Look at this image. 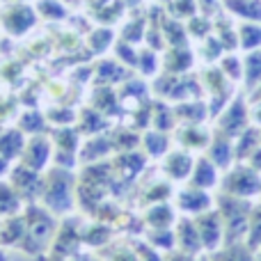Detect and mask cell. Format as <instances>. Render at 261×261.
Here are the masks:
<instances>
[{
	"label": "cell",
	"mask_w": 261,
	"mask_h": 261,
	"mask_svg": "<svg viewBox=\"0 0 261 261\" xmlns=\"http://www.w3.org/2000/svg\"><path fill=\"white\" fill-rule=\"evenodd\" d=\"M23 218H25V236H23L18 248L25 254H30V257L48 252L50 243H53V236L60 227L58 216L35 202V204H25Z\"/></svg>",
	"instance_id": "1"
},
{
	"label": "cell",
	"mask_w": 261,
	"mask_h": 261,
	"mask_svg": "<svg viewBox=\"0 0 261 261\" xmlns=\"http://www.w3.org/2000/svg\"><path fill=\"white\" fill-rule=\"evenodd\" d=\"M76 174L71 170L53 165L44 172V186H41V206H46L55 216H69L76 202Z\"/></svg>",
	"instance_id": "2"
},
{
	"label": "cell",
	"mask_w": 261,
	"mask_h": 261,
	"mask_svg": "<svg viewBox=\"0 0 261 261\" xmlns=\"http://www.w3.org/2000/svg\"><path fill=\"white\" fill-rule=\"evenodd\" d=\"M83 250V227L78 220L73 218H64L60 222L58 231L53 236V243H50L48 252L55 254L60 259H73L78 252Z\"/></svg>",
	"instance_id": "3"
},
{
	"label": "cell",
	"mask_w": 261,
	"mask_h": 261,
	"mask_svg": "<svg viewBox=\"0 0 261 261\" xmlns=\"http://www.w3.org/2000/svg\"><path fill=\"white\" fill-rule=\"evenodd\" d=\"M9 186L16 190L23 204H35L41 197V186H44V174L35 170H28L23 165H14L9 170Z\"/></svg>",
	"instance_id": "4"
},
{
	"label": "cell",
	"mask_w": 261,
	"mask_h": 261,
	"mask_svg": "<svg viewBox=\"0 0 261 261\" xmlns=\"http://www.w3.org/2000/svg\"><path fill=\"white\" fill-rule=\"evenodd\" d=\"M220 208L227 222V239L236 241L241 236H245V231H248V216H250V206L245 204V199L225 193L220 195Z\"/></svg>",
	"instance_id": "5"
},
{
	"label": "cell",
	"mask_w": 261,
	"mask_h": 261,
	"mask_svg": "<svg viewBox=\"0 0 261 261\" xmlns=\"http://www.w3.org/2000/svg\"><path fill=\"white\" fill-rule=\"evenodd\" d=\"M222 188H225L227 195H234V197L241 199H248L254 197V195L261 193V179H259V172H254L252 167H234L229 174L225 176L222 181Z\"/></svg>",
	"instance_id": "6"
},
{
	"label": "cell",
	"mask_w": 261,
	"mask_h": 261,
	"mask_svg": "<svg viewBox=\"0 0 261 261\" xmlns=\"http://www.w3.org/2000/svg\"><path fill=\"white\" fill-rule=\"evenodd\" d=\"M53 161V142L46 135H32L30 140H25L21 156H18V165L28 167L35 172H44L48 167V163Z\"/></svg>",
	"instance_id": "7"
},
{
	"label": "cell",
	"mask_w": 261,
	"mask_h": 261,
	"mask_svg": "<svg viewBox=\"0 0 261 261\" xmlns=\"http://www.w3.org/2000/svg\"><path fill=\"white\" fill-rule=\"evenodd\" d=\"M50 142H53V165L71 170L78 151V130L62 126L50 135Z\"/></svg>",
	"instance_id": "8"
},
{
	"label": "cell",
	"mask_w": 261,
	"mask_h": 261,
	"mask_svg": "<svg viewBox=\"0 0 261 261\" xmlns=\"http://www.w3.org/2000/svg\"><path fill=\"white\" fill-rule=\"evenodd\" d=\"M248 119H250V113L245 108L243 96H236L231 101V106L218 119V133L227 135V138H239L241 133L248 130Z\"/></svg>",
	"instance_id": "9"
},
{
	"label": "cell",
	"mask_w": 261,
	"mask_h": 261,
	"mask_svg": "<svg viewBox=\"0 0 261 261\" xmlns=\"http://www.w3.org/2000/svg\"><path fill=\"white\" fill-rule=\"evenodd\" d=\"M199 231V239H202V245L206 250H216L222 241V222H220V213L218 211H204L197 216L195 220Z\"/></svg>",
	"instance_id": "10"
},
{
	"label": "cell",
	"mask_w": 261,
	"mask_h": 261,
	"mask_svg": "<svg viewBox=\"0 0 261 261\" xmlns=\"http://www.w3.org/2000/svg\"><path fill=\"white\" fill-rule=\"evenodd\" d=\"M3 25L12 35H23L35 25V12L28 5H9L7 9H3Z\"/></svg>",
	"instance_id": "11"
},
{
	"label": "cell",
	"mask_w": 261,
	"mask_h": 261,
	"mask_svg": "<svg viewBox=\"0 0 261 261\" xmlns=\"http://www.w3.org/2000/svg\"><path fill=\"white\" fill-rule=\"evenodd\" d=\"M25 236V218L23 213H14L0 220V248H18Z\"/></svg>",
	"instance_id": "12"
},
{
	"label": "cell",
	"mask_w": 261,
	"mask_h": 261,
	"mask_svg": "<svg viewBox=\"0 0 261 261\" xmlns=\"http://www.w3.org/2000/svg\"><path fill=\"white\" fill-rule=\"evenodd\" d=\"M176 206L186 213L199 216V213H204V211L211 208V197L206 195V190L190 186V188H184L179 195H176Z\"/></svg>",
	"instance_id": "13"
},
{
	"label": "cell",
	"mask_w": 261,
	"mask_h": 261,
	"mask_svg": "<svg viewBox=\"0 0 261 261\" xmlns=\"http://www.w3.org/2000/svg\"><path fill=\"white\" fill-rule=\"evenodd\" d=\"M176 243H179L181 252L190 254V257H195V254L199 252V250L204 248L202 245V239H199V231H197V225H195V220H188V218H181L179 225H176Z\"/></svg>",
	"instance_id": "14"
},
{
	"label": "cell",
	"mask_w": 261,
	"mask_h": 261,
	"mask_svg": "<svg viewBox=\"0 0 261 261\" xmlns=\"http://www.w3.org/2000/svg\"><path fill=\"white\" fill-rule=\"evenodd\" d=\"M193 167H195V161L188 151H172L165 158V172L174 181H186L193 174Z\"/></svg>",
	"instance_id": "15"
},
{
	"label": "cell",
	"mask_w": 261,
	"mask_h": 261,
	"mask_svg": "<svg viewBox=\"0 0 261 261\" xmlns=\"http://www.w3.org/2000/svg\"><path fill=\"white\" fill-rule=\"evenodd\" d=\"M229 140L231 138H227V135H222V133H216V138L211 140L208 158H211L213 165L220 167V170H227V167L231 165V161H234V156H236V151H234V147H231Z\"/></svg>",
	"instance_id": "16"
},
{
	"label": "cell",
	"mask_w": 261,
	"mask_h": 261,
	"mask_svg": "<svg viewBox=\"0 0 261 261\" xmlns=\"http://www.w3.org/2000/svg\"><path fill=\"white\" fill-rule=\"evenodd\" d=\"M110 151H113V142H110L108 135H94L81 149V156L78 158H81V163H90L92 165V163H101Z\"/></svg>",
	"instance_id": "17"
},
{
	"label": "cell",
	"mask_w": 261,
	"mask_h": 261,
	"mask_svg": "<svg viewBox=\"0 0 261 261\" xmlns=\"http://www.w3.org/2000/svg\"><path fill=\"white\" fill-rule=\"evenodd\" d=\"M144 167V158L140 156V153H135V151H122L117 158H115V163H113V174H119L122 179H135L138 176V172Z\"/></svg>",
	"instance_id": "18"
},
{
	"label": "cell",
	"mask_w": 261,
	"mask_h": 261,
	"mask_svg": "<svg viewBox=\"0 0 261 261\" xmlns=\"http://www.w3.org/2000/svg\"><path fill=\"white\" fill-rule=\"evenodd\" d=\"M23 147H25V135L21 128H9L0 133V156H5L7 161H18Z\"/></svg>",
	"instance_id": "19"
},
{
	"label": "cell",
	"mask_w": 261,
	"mask_h": 261,
	"mask_svg": "<svg viewBox=\"0 0 261 261\" xmlns=\"http://www.w3.org/2000/svg\"><path fill=\"white\" fill-rule=\"evenodd\" d=\"M193 186L195 188H202V190H208L218 184V167L213 165L211 158H199L193 167Z\"/></svg>",
	"instance_id": "20"
},
{
	"label": "cell",
	"mask_w": 261,
	"mask_h": 261,
	"mask_svg": "<svg viewBox=\"0 0 261 261\" xmlns=\"http://www.w3.org/2000/svg\"><path fill=\"white\" fill-rule=\"evenodd\" d=\"M225 7L243 21L261 23V0H225Z\"/></svg>",
	"instance_id": "21"
},
{
	"label": "cell",
	"mask_w": 261,
	"mask_h": 261,
	"mask_svg": "<svg viewBox=\"0 0 261 261\" xmlns=\"http://www.w3.org/2000/svg\"><path fill=\"white\" fill-rule=\"evenodd\" d=\"M144 220H147V225L151 227V229H170L172 222H174V211H172L167 204L158 202L147 211Z\"/></svg>",
	"instance_id": "22"
},
{
	"label": "cell",
	"mask_w": 261,
	"mask_h": 261,
	"mask_svg": "<svg viewBox=\"0 0 261 261\" xmlns=\"http://www.w3.org/2000/svg\"><path fill=\"white\" fill-rule=\"evenodd\" d=\"M243 76H245V85L252 92L254 87L261 83V48L250 50L243 60Z\"/></svg>",
	"instance_id": "23"
},
{
	"label": "cell",
	"mask_w": 261,
	"mask_h": 261,
	"mask_svg": "<svg viewBox=\"0 0 261 261\" xmlns=\"http://www.w3.org/2000/svg\"><path fill=\"white\" fill-rule=\"evenodd\" d=\"M21 197L16 195V190L7 184V181H0V218L14 216V213H21Z\"/></svg>",
	"instance_id": "24"
},
{
	"label": "cell",
	"mask_w": 261,
	"mask_h": 261,
	"mask_svg": "<svg viewBox=\"0 0 261 261\" xmlns=\"http://www.w3.org/2000/svg\"><path fill=\"white\" fill-rule=\"evenodd\" d=\"M110 241L108 225H87L83 227V245L87 248H103Z\"/></svg>",
	"instance_id": "25"
},
{
	"label": "cell",
	"mask_w": 261,
	"mask_h": 261,
	"mask_svg": "<svg viewBox=\"0 0 261 261\" xmlns=\"http://www.w3.org/2000/svg\"><path fill=\"white\" fill-rule=\"evenodd\" d=\"M239 46L245 50L261 48V25L259 23H243L239 28Z\"/></svg>",
	"instance_id": "26"
},
{
	"label": "cell",
	"mask_w": 261,
	"mask_h": 261,
	"mask_svg": "<svg viewBox=\"0 0 261 261\" xmlns=\"http://www.w3.org/2000/svg\"><path fill=\"white\" fill-rule=\"evenodd\" d=\"M142 144H144V149H147L149 156L161 158V156L167 153V144H170V140H167V135L163 133V130H149V133H144Z\"/></svg>",
	"instance_id": "27"
},
{
	"label": "cell",
	"mask_w": 261,
	"mask_h": 261,
	"mask_svg": "<svg viewBox=\"0 0 261 261\" xmlns=\"http://www.w3.org/2000/svg\"><path fill=\"white\" fill-rule=\"evenodd\" d=\"M259 142H261V133L257 128H248L245 133H241L239 135V144H236V149H234L236 158H239V161L250 158V153L259 147Z\"/></svg>",
	"instance_id": "28"
},
{
	"label": "cell",
	"mask_w": 261,
	"mask_h": 261,
	"mask_svg": "<svg viewBox=\"0 0 261 261\" xmlns=\"http://www.w3.org/2000/svg\"><path fill=\"white\" fill-rule=\"evenodd\" d=\"M190 64H193V53H190L188 48H181V46H176V48L170 50V55H167V71L172 73H181L186 71V69H190Z\"/></svg>",
	"instance_id": "29"
},
{
	"label": "cell",
	"mask_w": 261,
	"mask_h": 261,
	"mask_svg": "<svg viewBox=\"0 0 261 261\" xmlns=\"http://www.w3.org/2000/svg\"><path fill=\"white\" fill-rule=\"evenodd\" d=\"M174 113L179 115V119H186V122H190V124H199V122H204V117H206V106H204L202 101L181 103V106H176Z\"/></svg>",
	"instance_id": "30"
},
{
	"label": "cell",
	"mask_w": 261,
	"mask_h": 261,
	"mask_svg": "<svg viewBox=\"0 0 261 261\" xmlns=\"http://www.w3.org/2000/svg\"><path fill=\"white\" fill-rule=\"evenodd\" d=\"M147 241L149 245H153L158 250H172L176 243V236L172 234V229H149Z\"/></svg>",
	"instance_id": "31"
},
{
	"label": "cell",
	"mask_w": 261,
	"mask_h": 261,
	"mask_svg": "<svg viewBox=\"0 0 261 261\" xmlns=\"http://www.w3.org/2000/svg\"><path fill=\"white\" fill-rule=\"evenodd\" d=\"M18 128L23 130V133H30V135H39L41 130L46 128V119L41 117L39 113H35V110H30V113H25L21 117V122H18Z\"/></svg>",
	"instance_id": "32"
},
{
	"label": "cell",
	"mask_w": 261,
	"mask_h": 261,
	"mask_svg": "<svg viewBox=\"0 0 261 261\" xmlns=\"http://www.w3.org/2000/svg\"><path fill=\"white\" fill-rule=\"evenodd\" d=\"M179 140L186 144V147H190V149L206 147V144H208V133H204V130H199V128L190 126V128H186L184 133L179 135Z\"/></svg>",
	"instance_id": "33"
},
{
	"label": "cell",
	"mask_w": 261,
	"mask_h": 261,
	"mask_svg": "<svg viewBox=\"0 0 261 261\" xmlns=\"http://www.w3.org/2000/svg\"><path fill=\"white\" fill-rule=\"evenodd\" d=\"M220 71L225 73L229 81H241V76H243V62H241L236 55H227V58H222Z\"/></svg>",
	"instance_id": "34"
},
{
	"label": "cell",
	"mask_w": 261,
	"mask_h": 261,
	"mask_svg": "<svg viewBox=\"0 0 261 261\" xmlns=\"http://www.w3.org/2000/svg\"><path fill=\"white\" fill-rule=\"evenodd\" d=\"M172 124H174V119H172V110L158 103L156 113H153V126H156L158 130H167V128H172Z\"/></svg>",
	"instance_id": "35"
},
{
	"label": "cell",
	"mask_w": 261,
	"mask_h": 261,
	"mask_svg": "<svg viewBox=\"0 0 261 261\" xmlns=\"http://www.w3.org/2000/svg\"><path fill=\"white\" fill-rule=\"evenodd\" d=\"M261 245V206L254 208L252 222H250V248H259Z\"/></svg>",
	"instance_id": "36"
},
{
	"label": "cell",
	"mask_w": 261,
	"mask_h": 261,
	"mask_svg": "<svg viewBox=\"0 0 261 261\" xmlns=\"http://www.w3.org/2000/svg\"><path fill=\"white\" fill-rule=\"evenodd\" d=\"M39 12L48 18H62L64 16V7L58 0H41L39 3Z\"/></svg>",
	"instance_id": "37"
},
{
	"label": "cell",
	"mask_w": 261,
	"mask_h": 261,
	"mask_svg": "<svg viewBox=\"0 0 261 261\" xmlns=\"http://www.w3.org/2000/svg\"><path fill=\"white\" fill-rule=\"evenodd\" d=\"M135 254H138V261H163L161 259V254L156 252V248L153 245H149V243H135Z\"/></svg>",
	"instance_id": "38"
},
{
	"label": "cell",
	"mask_w": 261,
	"mask_h": 261,
	"mask_svg": "<svg viewBox=\"0 0 261 261\" xmlns=\"http://www.w3.org/2000/svg\"><path fill=\"white\" fill-rule=\"evenodd\" d=\"M110 39H113V32L110 30H99L94 37H92V44H94L96 50H103L106 46L110 44Z\"/></svg>",
	"instance_id": "39"
},
{
	"label": "cell",
	"mask_w": 261,
	"mask_h": 261,
	"mask_svg": "<svg viewBox=\"0 0 261 261\" xmlns=\"http://www.w3.org/2000/svg\"><path fill=\"white\" fill-rule=\"evenodd\" d=\"M140 67H142L144 73H153L156 71V55L151 50H144L142 58H140Z\"/></svg>",
	"instance_id": "40"
},
{
	"label": "cell",
	"mask_w": 261,
	"mask_h": 261,
	"mask_svg": "<svg viewBox=\"0 0 261 261\" xmlns=\"http://www.w3.org/2000/svg\"><path fill=\"white\" fill-rule=\"evenodd\" d=\"M176 14H179V16H193L195 3L193 0H179V3H176Z\"/></svg>",
	"instance_id": "41"
},
{
	"label": "cell",
	"mask_w": 261,
	"mask_h": 261,
	"mask_svg": "<svg viewBox=\"0 0 261 261\" xmlns=\"http://www.w3.org/2000/svg\"><path fill=\"white\" fill-rule=\"evenodd\" d=\"M110 261H138V254H135V250L122 248V250H117V252L110 257Z\"/></svg>",
	"instance_id": "42"
},
{
	"label": "cell",
	"mask_w": 261,
	"mask_h": 261,
	"mask_svg": "<svg viewBox=\"0 0 261 261\" xmlns=\"http://www.w3.org/2000/svg\"><path fill=\"white\" fill-rule=\"evenodd\" d=\"M250 167H252L254 172H261V147H257L250 153Z\"/></svg>",
	"instance_id": "43"
},
{
	"label": "cell",
	"mask_w": 261,
	"mask_h": 261,
	"mask_svg": "<svg viewBox=\"0 0 261 261\" xmlns=\"http://www.w3.org/2000/svg\"><path fill=\"white\" fill-rule=\"evenodd\" d=\"M119 55H122V58H126L128 60V64H135L138 62V58H135L133 53H130V48L126 44H119Z\"/></svg>",
	"instance_id": "44"
},
{
	"label": "cell",
	"mask_w": 261,
	"mask_h": 261,
	"mask_svg": "<svg viewBox=\"0 0 261 261\" xmlns=\"http://www.w3.org/2000/svg\"><path fill=\"white\" fill-rule=\"evenodd\" d=\"M69 261H101L99 257H96V254H90V252H83V250H81V252H78L76 254V257H73V259H69Z\"/></svg>",
	"instance_id": "45"
},
{
	"label": "cell",
	"mask_w": 261,
	"mask_h": 261,
	"mask_svg": "<svg viewBox=\"0 0 261 261\" xmlns=\"http://www.w3.org/2000/svg\"><path fill=\"white\" fill-rule=\"evenodd\" d=\"M30 261H67V259H60V257H55V254H50V252H44V254H37V257H32Z\"/></svg>",
	"instance_id": "46"
},
{
	"label": "cell",
	"mask_w": 261,
	"mask_h": 261,
	"mask_svg": "<svg viewBox=\"0 0 261 261\" xmlns=\"http://www.w3.org/2000/svg\"><path fill=\"white\" fill-rule=\"evenodd\" d=\"M167 261H193V257L186 254V252H174V254H170V259Z\"/></svg>",
	"instance_id": "47"
},
{
	"label": "cell",
	"mask_w": 261,
	"mask_h": 261,
	"mask_svg": "<svg viewBox=\"0 0 261 261\" xmlns=\"http://www.w3.org/2000/svg\"><path fill=\"white\" fill-rule=\"evenodd\" d=\"M9 163H12V161H7L5 156H0V179H3L5 172H9Z\"/></svg>",
	"instance_id": "48"
},
{
	"label": "cell",
	"mask_w": 261,
	"mask_h": 261,
	"mask_svg": "<svg viewBox=\"0 0 261 261\" xmlns=\"http://www.w3.org/2000/svg\"><path fill=\"white\" fill-rule=\"evenodd\" d=\"M252 117H254V122H257V124H261V101H259V103H254Z\"/></svg>",
	"instance_id": "49"
},
{
	"label": "cell",
	"mask_w": 261,
	"mask_h": 261,
	"mask_svg": "<svg viewBox=\"0 0 261 261\" xmlns=\"http://www.w3.org/2000/svg\"><path fill=\"white\" fill-rule=\"evenodd\" d=\"M252 101H254V103H259V101H261V83L252 90Z\"/></svg>",
	"instance_id": "50"
},
{
	"label": "cell",
	"mask_w": 261,
	"mask_h": 261,
	"mask_svg": "<svg viewBox=\"0 0 261 261\" xmlns=\"http://www.w3.org/2000/svg\"><path fill=\"white\" fill-rule=\"evenodd\" d=\"M0 261H9V259H7V254H5V250H3V248H0Z\"/></svg>",
	"instance_id": "51"
}]
</instances>
